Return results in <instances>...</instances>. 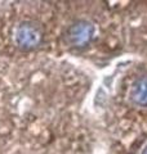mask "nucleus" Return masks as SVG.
<instances>
[{
  "label": "nucleus",
  "instance_id": "f257e3e1",
  "mask_svg": "<svg viewBox=\"0 0 147 154\" xmlns=\"http://www.w3.org/2000/svg\"><path fill=\"white\" fill-rule=\"evenodd\" d=\"M16 41L19 48L30 50L36 48L41 41V32L32 22H23L16 30Z\"/></svg>",
  "mask_w": 147,
  "mask_h": 154
},
{
  "label": "nucleus",
  "instance_id": "f03ea898",
  "mask_svg": "<svg viewBox=\"0 0 147 154\" xmlns=\"http://www.w3.org/2000/svg\"><path fill=\"white\" fill-rule=\"evenodd\" d=\"M93 35H94V27L88 21H77L67 31L68 42L77 48L85 46L92 40Z\"/></svg>",
  "mask_w": 147,
  "mask_h": 154
},
{
  "label": "nucleus",
  "instance_id": "20e7f679",
  "mask_svg": "<svg viewBox=\"0 0 147 154\" xmlns=\"http://www.w3.org/2000/svg\"><path fill=\"white\" fill-rule=\"evenodd\" d=\"M142 154H147V146H146V149L143 150V153H142Z\"/></svg>",
  "mask_w": 147,
  "mask_h": 154
},
{
  "label": "nucleus",
  "instance_id": "7ed1b4c3",
  "mask_svg": "<svg viewBox=\"0 0 147 154\" xmlns=\"http://www.w3.org/2000/svg\"><path fill=\"white\" fill-rule=\"evenodd\" d=\"M130 98L137 105H142V107L147 105V76L141 77L136 81L132 88Z\"/></svg>",
  "mask_w": 147,
  "mask_h": 154
}]
</instances>
